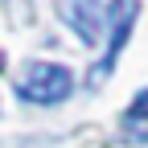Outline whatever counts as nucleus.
<instances>
[{"instance_id":"nucleus-3","label":"nucleus","mask_w":148,"mask_h":148,"mask_svg":"<svg viewBox=\"0 0 148 148\" xmlns=\"http://www.w3.org/2000/svg\"><path fill=\"white\" fill-rule=\"evenodd\" d=\"M66 16H70V29L78 33L82 45H95L99 33H103V12H99V0H70L66 4Z\"/></svg>"},{"instance_id":"nucleus-4","label":"nucleus","mask_w":148,"mask_h":148,"mask_svg":"<svg viewBox=\"0 0 148 148\" xmlns=\"http://www.w3.org/2000/svg\"><path fill=\"white\" fill-rule=\"evenodd\" d=\"M140 119L148 123V90H140V95L132 99V107L123 111V123H127V127H132V123H140Z\"/></svg>"},{"instance_id":"nucleus-6","label":"nucleus","mask_w":148,"mask_h":148,"mask_svg":"<svg viewBox=\"0 0 148 148\" xmlns=\"http://www.w3.org/2000/svg\"><path fill=\"white\" fill-rule=\"evenodd\" d=\"M144 140H148V132H144Z\"/></svg>"},{"instance_id":"nucleus-1","label":"nucleus","mask_w":148,"mask_h":148,"mask_svg":"<svg viewBox=\"0 0 148 148\" xmlns=\"http://www.w3.org/2000/svg\"><path fill=\"white\" fill-rule=\"evenodd\" d=\"M136 16H140V0H111V8H107V25H111V33H107V53H103V58L90 66V74H86V86H90V90H99V86L111 78V70H115L119 53H123V41L132 37Z\"/></svg>"},{"instance_id":"nucleus-5","label":"nucleus","mask_w":148,"mask_h":148,"mask_svg":"<svg viewBox=\"0 0 148 148\" xmlns=\"http://www.w3.org/2000/svg\"><path fill=\"white\" fill-rule=\"evenodd\" d=\"M0 70H4V53H0Z\"/></svg>"},{"instance_id":"nucleus-2","label":"nucleus","mask_w":148,"mask_h":148,"mask_svg":"<svg viewBox=\"0 0 148 148\" xmlns=\"http://www.w3.org/2000/svg\"><path fill=\"white\" fill-rule=\"evenodd\" d=\"M70 90H74V74L58 62H29L21 82H16V95L25 103H41V107L62 103Z\"/></svg>"}]
</instances>
